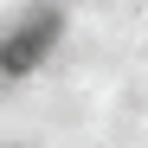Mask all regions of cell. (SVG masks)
Returning a JSON list of instances; mask_svg holds the SVG:
<instances>
[{"label": "cell", "instance_id": "obj_1", "mask_svg": "<svg viewBox=\"0 0 148 148\" xmlns=\"http://www.w3.org/2000/svg\"><path fill=\"white\" fill-rule=\"evenodd\" d=\"M58 32H64V19H58V13H32L26 26H19L7 45H0V71H7V77H26V71H39L45 58H52Z\"/></svg>", "mask_w": 148, "mask_h": 148}]
</instances>
